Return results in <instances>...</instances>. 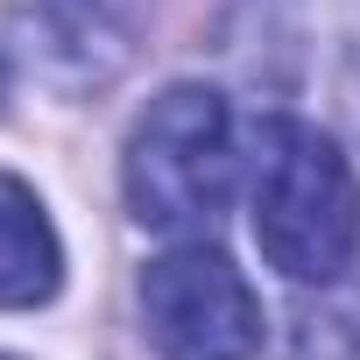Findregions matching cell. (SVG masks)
Wrapping results in <instances>:
<instances>
[{"instance_id":"obj_1","label":"cell","mask_w":360,"mask_h":360,"mask_svg":"<svg viewBox=\"0 0 360 360\" xmlns=\"http://www.w3.org/2000/svg\"><path fill=\"white\" fill-rule=\"evenodd\" d=\"M255 240L290 283H332L360 248V184L304 120H269L255 134Z\"/></svg>"},{"instance_id":"obj_2","label":"cell","mask_w":360,"mask_h":360,"mask_svg":"<svg viewBox=\"0 0 360 360\" xmlns=\"http://www.w3.org/2000/svg\"><path fill=\"white\" fill-rule=\"evenodd\" d=\"M233 169L240 141L226 99L212 85H169L127 141V205L155 233L212 226L219 205L233 198Z\"/></svg>"},{"instance_id":"obj_3","label":"cell","mask_w":360,"mask_h":360,"mask_svg":"<svg viewBox=\"0 0 360 360\" xmlns=\"http://www.w3.org/2000/svg\"><path fill=\"white\" fill-rule=\"evenodd\" d=\"M141 318L162 360H248L262 346V304L219 248H169L141 269Z\"/></svg>"},{"instance_id":"obj_4","label":"cell","mask_w":360,"mask_h":360,"mask_svg":"<svg viewBox=\"0 0 360 360\" xmlns=\"http://www.w3.org/2000/svg\"><path fill=\"white\" fill-rule=\"evenodd\" d=\"M8 22L29 71H43L64 92H92L134 57L141 0H15Z\"/></svg>"},{"instance_id":"obj_5","label":"cell","mask_w":360,"mask_h":360,"mask_svg":"<svg viewBox=\"0 0 360 360\" xmlns=\"http://www.w3.org/2000/svg\"><path fill=\"white\" fill-rule=\"evenodd\" d=\"M64 283V248L50 212L22 176H0V311H29L50 304Z\"/></svg>"},{"instance_id":"obj_6","label":"cell","mask_w":360,"mask_h":360,"mask_svg":"<svg viewBox=\"0 0 360 360\" xmlns=\"http://www.w3.org/2000/svg\"><path fill=\"white\" fill-rule=\"evenodd\" d=\"M297 360H360V297L297 318Z\"/></svg>"},{"instance_id":"obj_7","label":"cell","mask_w":360,"mask_h":360,"mask_svg":"<svg viewBox=\"0 0 360 360\" xmlns=\"http://www.w3.org/2000/svg\"><path fill=\"white\" fill-rule=\"evenodd\" d=\"M339 106H346V120H353V134H360V22H353V36H346V71H339Z\"/></svg>"},{"instance_id":"obj_8","label":"cell","mask_w":360,"mask_h":360,"mask_svg":"<svg viewBox=\"0 0 360 360\" xmlns=\"http://www.w3.org/2000/svg\"><path fill=\"white\" fill-rule=\"evenodd\" d=\"M0 92H8V64H0Z\"/></svg>"}]
</instances>
